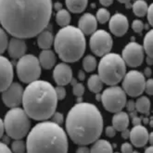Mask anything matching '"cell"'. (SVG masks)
Segmentation results:
<instances>
[{
  "instance_id": "6da1fadb",
  "label": "cell",
  "mask_w": 153,
  "mask_h": 153,
  "mask_svg": "<svg viewBox=\"0 0 153 153\" xmlns=\"http://www.w3.org/2000/svg\"><path fill=\"white\" fill-rule=\"evenodd\" d=\"M52 0H0V23L13 37L33 38L47 29Z\"/></svg>"
},
{
  "instance_id": "7a4b0ae2",
  "label": "cell",
  "mask_w": 153,
  "mask_h": 153,
  "mask_svg": "<svg viewBox=\"0 0 153 153\" xmlns=\"http://www.w3.org/2000/svg\"><path fill=\"white\" fill-rule=\"evenodd\" d=\"M66 129L74 143L86 146L100 138L103 131V118L91 103L78 102L71 109L66 119Z\"/></svg>"
},
{
  "instance_id": "3957f363",
  "label": "cell",
  "mask_w": 153,
  "mask_h": 153,
  "mask_svg": "<svg viewBox=\"0 0 153 153\" xmlns=\"http://www.w3.org/2000/svg\"><path fill=\"white\" fill-rule=\"evenodd\" d=\"M58 97L55 88L47 81H33L23 91V110L31 119L35 121L51 118L56 111Z\"/></svg>"
},
{
  "instance_id": "277c9868",
  "label": "cell",
  "mask_w": 153,
  "mask_h": 153,
  "mask_svg": "<svg viewBox=\"0 0 153 153\" xmlns=\"http://www.w3.org/2000/svg\"><path fill=\"white\" fill-rule=\"evenodd\" d=\"M69 143L65 131L53 122L37 123L28 134L27 152H68Z\"/></svg>"
},
{
  "instance_id": "5b68a950",
  "label": "cell",
  "mask_w": 153,
  "mask_h": 153,
  "mask_svg": "<svg viewBox=\"0 0 153 153\" xmlns=\"http://www.w3.org/2000/svg\"><path fill=\"white\" fill-rule=\"evenodd\" d=\"M54 48L59 59L64 62H76L85 51V37L79 28L65 26L57 33Z\"/></svg>"
},
{
  "instance_id": "8992f818",
  "label": "cell",
  "mask_w": 153,
  "mask_h": 153,
  "mask_svg": "<svg viewBox=\"0 0 153 153\" xmlns=\"http://www.w3.org/2000/svg\"><path fill=\"white\" fill-rule=\"evenodd\" d=\"M125 73L126 64L118 54H106L98 64V76L101 78L103 84L108 85H116L119 84Z\"/></svg>"
},
{
  "instance_id": "52a82bcc",
  "label": "cell",
  "mask_w": 153,
  "mask_h": 153,
  "mask_svg": "<svg viewBox=\"0 0 153 153\" xmlns=\"http://www.w3.org/2000/svg\"><path fill=\"white\" fill-rule=\"evenodd\" d=\"M5 131L13 139H22L27 136L31 127L30 117L23 109L19 107L11 108L5 116Z\"/></svg>"
},
{
  "instance_id": "ba28073f",
  "label": "cell",
  "mask_w": 153,
  "mask_h": 153,
  "mask_svg": "<svg viewBox=\"0 0 153 153\" xmlns=\"http://www.w3.org/2000/svg\"><path fill=\"white\" fill-rule=\"evenodd\" d=\"M17 74L24 84H30L39 79L41 65L39 59L33 55H24L17 63Z\"/></svg>"
},
{
  "instance_id": "9c48e42d",
  "label": "cell",
  "mask_w": 153,
  "mask_h": 153,
  "mask_svg": "<svg viewBox=\"0 0 153 153\" xmlns=\"http://www.w3.org/2000/svg\"><path fill=\"white\" fill-rule=\"evenodd\" d=\"M104 109L110 112L116 113L123 111L126 104V94L123 89L117 85H111L101 94V100Z\"/></svg>"
},
{
  "instance_id": "30bf717a",
  "label": "cell",
  "mask_w": 153,
  "mask_h": 153,
  "mask_svg": "<svg viewBox=\"0 0 153 153\" xmlns=\"http://www.w3.org/2000/svg\"><path fill=\"white\" fill-rule=\"evenodd\" d=\"M146 79L138 71H130L123 78V89L125 94L136 97L140 96L145 90Z\"/></svg>"
},
{
  "instance_id": "8fae6325",
  "label": "cell",
  "mask_w": 153,
  "mask_h": 153,
  "mask_svg": "<svg viewBox=\"0 0 153 153\" xmlns=\"http://www.w3.org/2000/svg\"><path fill=\"white\" fill-rule=\"evenodd\" d=\"M113 41L111 34L104 30H97L90 38V49L97 57H103L110 53Z\"/></svg>"
},
{
  "instance_id": "7c38bea8",
  "label": "cell",
  "mask_w": 153,
  "mask_h": 153,
  "mask_svg": "<svg viewBox=\"0 0 153 153\" xmlns=\"http://www.w3.org/2000/svg\"><path fill=\"white\" fill-rule=\"evenodd\" d=\"M122 58L124 63L131 68H136L143 63L144 49L143 47L136 42H130L124 47Z\"/></svg>"
},
{
  "instance_id": "4fadbf2b",
  "label": "cell",
  "mask_w": 153,
  "mask_h": 153,
  "mask_svg": "<svg viewBox=\"0 0 153 153\" xmlns=\"http://www.w3.org/2000/svg\"><path fill=\"white\" fill-rule=\"evenodd\" d=\"M23 89L19 83H12L2 93V100L8 108H15L22 102Z\"/></svg>"
},
{
  "instance_id": "5bb4252c",
  "label": "cell",
  "mask_w": 153,
  "mask_h": 153,
  "mask_svg": "<svg viewBox=\"0 0 153 153\" xmlns=\"http://www.w3.org/2000/svg\"><path fill=\"white\" fill-rule=\"evenodd\" d=\"M13 67L7 58L0 55V92H3L12 84Z\"/></svg>"
},
{
  "instance_id": "9a60e30c",
  "label": "cell",
  "mask_w": 153,
  "mask_h": 153,
  "mask_svg": "<svg viewBox=\"0 0 153 153\" xmlns=\"http://www.w3.org/2000/svg\"><path fill=\"white\" fill-rule=\"evenodd\" d=\"M109 28L115 36H123L127 33L129 28L128 19L122 13H116L110 18Z\"/></svg>"
},
{
  "instance_id": "2e32d148",
  "label": "cell",
  "mask_w": 153,
  "mask_h": 153,
  "mask_svg": "<svg viewBox=\"0 0 153 153\" xmlns=\"http://www.w3.org/2000/svg\"><path fill=\"white\" fill-rule=\"evenodd\" d=\"M53 78L58 85H66L73 79V71L66 63L58 64L53 71Z\"/></svg>"
},
{
  "instance_id": "e0dca14e",
  "label": "cell",
  "mask_w": 153,
  "mask_h": 153,
  "mask_svg": "<svg viewBox=\"0 0 153 153\" xmlns=\"http://www.w3.org/2000/svg\"><path fill=\"white\" fill-rule=\"evenodd\" d=\"M130 140L132 144L137 148H142L149 142V132L145 126L141 124L134 125L130 131Z\"/></svg>"
},
{
  "instance_id": "ac0fdd59",
  "label": "cell",
  "mask_w": 153,
  "mask_h": 153,
  "mask_svg": "<svg viewBox=\"0 0 153 153\" xmlns=\"http://www.w3.org/2000/svg\"><path fill=\"white\" fill-rule=\"evenodd\" d=\"M79 29L85 35L92 34L97 31V18L91 13H85L80 18L78 22Z\"/></svg>"
},
{
  "instance_id": "d6986e66",
  "label": "cell",
  "mask_w": 153,
  "mask_h": 153,
  "mask_svg": "<svg viewBox=\"0 0 153 153\" xmlns=\"http://www.w3.org/2000/svg\"><path fill=\"white\" fill-rule=\"evenodd\" d=\"M27 47L26 43L23 39L18 38V37H13L10 39V43L7 45V52L10 58L16 59H20L26 52Z\"/></svg>"
},
{
  "instance_id": "ffe728a7",
  "label": "cell",
  "mask_w": 153,
  "mask_h": 153,
  "mask_svg": "<svg viewBox=\"0 0 153 153\" xmlns=\"http://www.w3.org/2000/svg\"><path fill=\"white\" fill-rule=\"evenodd\" d=\"M39 62L42 68L45 70H50L56 63V55L50 49H44L39 55Z\"/></svg>"
},
{
  "instance_id": "44dd1931",
  "label": "cell",
  "mask_w": 153,
  "mask_h": 153,
  "mask_svg": "<svg viewBox=\"0 0 153 153\" xmlns=\"http://www.w3.org/2000/svg\"><path fill=\"white\" fill-rule=\"evenodd\" d=\"M129 125V115L126 112L119 111L116 112L112 118V126L116 131L122 132L123 130L128 128Z\"/></svg>"
},
{
  "instance_id": "7402d4cb",
  "label": "cell",
  "mask_w": 153,
  "mask_h": 153,
  "mask_svg": "<svg viewBox=\"0 0 153 153\" xmlns=\"http://www.w3.org/2000/svg\"><path fill=\"white\" fill-rule=\"evenodd\" d=\"M54 43V36L49 30L45 29L37 36V44L41 49H49Z\"/></svg>"
},
{
  "instance_id": "603a6c76",
  "label": "cell",
  "mask_w": 153,
  "mask_h": 153,
  "mask_svg": "<svg viewBox=\"0 0 153 153\" xmlns=\"http://www.w3.org/2000/svg\"><path fill=\"white\" fill-rule=\"evenodd\" d=\"M68 10L73 13H82L87 7L88 0H65Z\"/></svg>"
},
{
  "instance_id": "cb8c5ba5",
  "label": "cell",
  "mask_w": 153,
  "mask_h": 153,
  "mask_svg": "<svg viewBox=\"0 0 153 153\" xmlns=\"http://www.w3.org/2000/svg\"><path fill=\"white\" fill-rule=\"evenodd\" d=\"M113 151L111 144L104 139H100V140H96L95 144L92 146L91 149H90V152L92 153H98V152H108L111 153Z\"/></svg>"
},
{
  "instance_id": "d4e9b609",
  "label": "cell",
  "mask_w": 153,
  "mask_h": 153,
  "mask_svg": "<svg viewBox=\"0 0 153 153\" xmlns=\"http://www.w3.org/2000/svg\"><path fill=\"white\" fill-rule=\"evenodd\" d=\"M88 88L93 93H100L103 88V82L98 74H93L89 77L87 81Z\"/></svg>"
},
{
  "instance_id": "484cf974",
  "label": "cell",
  "mask_w": 153,
  "mask_h": 153,
  "mask_svg": "<svg viewBox=\"0 0 153 153\" xmlns=\"http://www.w3.org/2000/svg\"><path fill=\"white\" fill-rule=\"evenodd\" d=\"M136 110L142 114H149L150 110V100L147 97H141L134 102Z\"/></svg>"
},
{
  "instance_id": "4316f807",
  "label": "cell",
  "mask_w": 153,
  "mask_h": 153,
  "mask_svg": "<svg viewBox=\"0 0 153 153\" xmlns=\"http://www.w3.org/2000/svg\"><path fill=\"white\" fill-rule=\"evenodd\" d=\"M132 7L134 15H137V17H144L147 14L149 6L145 0H137L133 4Z\"/></svg>"
},
{
  "instance_id": "83f0119b",
  "label": "cell",
  "mask_w": 153,
  "mask_h": 153,
  "mask_svg": "<svg viewBox=\"0 0 153 153\" xmlns=\"http://www.w3.org/2000/svg\"><path fill=\"white\" fill-rule=\"evenodd\" d=\"M144 52L147 53L148 57H153V31L150 30L147 33L144 38Z\"/></svg>"
},
{
  "instance_id": "f1b7e54d",
  "label": "cell",
  "mask_w": 153,
  "mask_h": 153,
  "mask_svg": "<svg viewBox=\"0 0 153 153\" xmlns=\"http://www.w3.org/2000/svg\"><path fill=\"white\" fill-rule=\"evenodd\" d=\"M56 22L58 25H59L60 27L68 26L71 22V15L69 11H67L66 10H63V8L59 10L56 15Z\"/></svg>"
},
{
  "instance_id": "f546056e",
  "label": "cell",
  "mask_w": 153,
  "mask_h": 153,
  "mask_svg": "<svg viewBox=\"0 0 153 153\" xmlns=\"http://www.w3.org/2000/svg\"><path fill=\"white\" fill-rule=\"evenodd\" d=\"M83 67L85 71L91 73L97 68V59L94 56L88 55L83 59Z\"/></svg>"
},
{
  "instance_id": "4dcf8cb0",
  "label": "cell",
  "mask_w": 153,
  "mask_h": 153,
  "mask_svg": "<svg viewBox=\"0 0 153 153\" xmlns=\"http://www.w3.org/2000/svg\"><path fill=\"white\" fill-rule=\"evenodd\" d=\"M96 18H97V21L98 22L104 24L107 22H109V20H110V18H111L110 11L108 10H106V8H100L97 12Z\"/></svg>"
},
{
  "instance_id": "1f68e13d",
  "label": "cell",
  "mask_w": 153,
  "mask_h": 153,
  "mask_svg": "<svg viewBox=\"0 0 153 153\" xmlns=\"http://www.w3.org/2000/svg\"><path fill=\"white\" fill-rule=\"evenodd\" d=\"M26 150V144L22 139H14L11 144V151L16 153H22Z\"/></svg>"
},
{
  "instance_id": "d6a6232c",
  "label": "cell",
  "mask_w": 153,
  "mask_h": 153,
  "mask_svg": "<svg viewBox=\"0 0 153 153\" xmlns=\"http://www.w3.org/2000/svg\"><path fill=\"white\" fill-rule=\"evenodd\" d=\"M7 35L3 28H0V55L3 54L7 48Z\"/></svg>"
},
{
  "instance_id": "836d02e7",
  "label": "cell",
  "mask_w": 153,
  "mask_h": 153,
  "mask_svg": "<svg viewBox=\"0 0 153 153\" xmlns=\"http://www.w3.org/2000/svg\"><path fill=\"white\" fill-rule=\"evenodd\" d=\"M74 86V90L73 92L76 97H82L85 93V86L81 84V83H76Z\"/></svg>"
},
{
  "instance_id": "e575fe53",
  "label": "cell",
  "mask_w": 153,
  "mask_h": 153,
  "mask_svg": "<svg viewBox=\"0 0 153 153\" xmlns=\"http://www.w3.org/2000/svg\"><path fill=\"white\" fill-rule=\"evenodd\" d=\"M132 28H133V30L136 32V33H140L144 30V24L139 20H134L133 22V23H132Z\"/></svg>"
},
{
  "instance_id": "d590c367",
  "label": "cell",
  "mask_w": 153,
  "mask_h": 153,
  "mask_svg": "<svg viewBox=\"0 0 153 153\" xmlns=\"http://www.w3.org/2000/svg\"><path fill=\"white\" fill-rule=\"evenodd\" d=\"M55 91H56V95H57L58 100H64L65 97H66V89L63 86H62V85H58L55 88Z\"/></svg>"
},
{
  "instance_id": "8d00e7d4",
  "label": "cell",
  "mask_w": 153,
  "mask_h": 153,
  "mask_svg": "<svg viewBox=\"0 0 153 153\" xmlns=\"http://www.w3.org/2000/svg\"><path fill=\"white\" fill-rule=\"evenodd\" d=\"M63 115H62L61 113L59 112H54V114L52 115V122L55 123L57 124H61L62 123H63Z\"/></svg>"
},
{
  "instance_id": "74e56055",
  "label": "cell",
  "mask_w": 153,
  "mask_h": 153,
  "mask_svg": "<svg viewBox=\"0 0 153 153\" xmlns=\"http://www.w3.org/2000/svg\"><path fill=\"white\" fill-rule=\"evenodd\" d=\"M144 91H146V93L149 96L153 95V80L152 79H149L146 82L145 90H144Z\"/></svg>"
},
{
  "instance_id": "f35d334b",
  "label": "cell",
  "mask_w": 153,
  "mask_h": 153,
  "mask_svg": "<svg viewBox=\"0 0 153 153\" xmlns=\"http://www.w3.org/2000/svg\"><path fill=\"white\" fill-rule=\"evenodd\" d=\"M147 18H148V21L149 22L150 25L153 24V5L151 4L149 7H148V11H147Z\"/></svg>"
},
{
  "instance_id": "ab89813d",
  "label": "cell",
  "mask_w": 153,
  "mask_h": 153,
  "mask_svg": "<svg viewBox=\"0 0 153 153\" xmlns=\"http://www.w3.org/2000/svg\"><path fill=\"white\" fill-rule=\"evenodd\" d=\"M121 150L123 153H130V152H133V147L129 143H123L122 145Z\"/></svg>"
},
{
  "instance_id": "60d3db41",
  "label": "cell",
  "mask_w": 153,
  "mask_h": 153,
  "mask_svg": "<svg viewBox=\"0 0 153 153\" xmlns=\"http://www.w3.org/2000/svg\"><path fill=\"white\" fill-rule=\"evenodd\" d=\"M105 133H106L107 137H115V134H116V130H115V128L113 126H108V127H106Z\"/></svg>"
},
{
  "instance_id": "b9f144b4",
  "label": "cell",
  "mask_w": 153,
  "mask_h": 153,
  "mask_svg": "<svg viewBox=\"0 0 153 153\" xmlns=\"http://www.w3.org/2000/svg\"><path fill=\"white\" fill-rule=\"evenodd\" d=\"M131 115H132V123L134 125H137V124H141V118H139V117H137L136 114H134L133 111H131Z\"/></svg>"
},
{
  "instance_id": "7bdbcfd3",
  "label": "cell",
  "mask_w": 153,
  "mask_h": 153,
  "mask_svg": "<svg viewBox=\"0 0 153 153\" xmlns=\"http://www.w3.org/2000/svg\"><path fill=\"white\" fill-rule=\"evenodd\" d=\"M0 152H5V153H10L11 152V149L7 147V144L0 142Z\"/></svg>"
},
{
  "instance_id": "ee69618b",
  "label": "cell",
  "mask_w": 153,
  "mask_h": 153,
  "mask_svg": "<svg viewBox=\"0 0 153 153\" xmlns=\"http://www.w3.org/2000/svg\"><path fill=\"white\" fill-rule=\"evenodd\" d=\"M125 106H126V108H127V111L130 112L134 111V110H136V104H134V102L133 100L127 101V104H125Z\"/></svg>"
},
{
  "instance_id": "f6af8a7d",
  "label": "cell",
  "mask_w": 153,
  "mask_h": 153,
  "mask_svg": "<svg viewBox=\"0 0 153 153\" xmlns=\"http://www.w3.org/2000/svg\"><path fill=\"white\" fill-rule=\"evenodd\" d=\"M129 136H130V131H129L127 128L122 131V137H123V139H127V138H129Z\"/></svg>"
},
{
  "instance_id": "bcb514c9",
  "label": "cell",
  "mask_w": 153,
  "mask_h": 153,
  "mask_svg": "<svg viewBox=\"0 0 153 153\" xmlns=\"http://www.w3.org/2000/svg\"><path fill=\"white\" fill-rule=\"evenodd\" d=\"M100 2L104 7H109L113 3V0H100Z\"/></svg>"
},
{
  "instance_id": "7dc6e473",
  "label": "cell",
  "mask_w": 153,
  "mask_h": 153,
  "mask_svg": "<svg viewBox=\"0 0 153 153\" xmlns=\"http://www.w3.org/2000/svg\"><path fill=\"white\" fill-rule=\"evenodd\" d=\"M4 131H5V126H4V122L0 119V138L3 137L4 134Z\"/></svg>"
},
{
  "instance_id": "c3c4849f",
  "label": "cell",
  "mask_w": 153,
  "mask_h": 153,
  "mask_svg": "<svg viewBox=\"0 0 153 153\" xmlns=\"http://www.w3.org/2000/svg\"><path fill=\"white\" fill-rule=\"evenodd\" d=\"M144 74V76H145V77H148V78H149V77H150V76H151V74H152L151 69H150V68H149V67H148V68H146V69H145V71H144V74Z\"/></svg>"
},
{
  "instance_id": "681fc988",
  "label": "cell",
  "mask_w": 153,
  "mask_h": 153,
  "mask_svg": "<svg viewBox=\"0 0 153 153\" xmlns=\"http://www.w3.org/2000/svg\"><path fill=\"white\" fill-rule=\"evenodd\" d=\"M90 150H89V149L88 148H86V147H81V148H79L78 149H77V152L78 153H81V152H82V153H87V152H89Z\"/></svg>"
},
{
  "instance_id": "f907efd6",
  "label": "cell",
  "mask_w": 153,
  "mask_h": 153,
  "mask_svg": "<svg viewBox=\"0 0 153 153\" xmlns=\"http://www.w3.org/2000/svg\"><path fill=\"white\" fill-rule=\"evenodd\" d=\"M53 7L55 8V10H56L57 11H59V10H62V4L59 3V2H57V3L54 4V7Z\"/></svg>"
},
{
  "instance_id": "816d5d0a",
  "label": "cell",
  "mask_w": 153,
  "mask_h": 153,
  "mask_svg": "<svg viewBox=\"0 0 153 153\" xmlns=\"http://www.w3.org/2000/svg\"><path fill=\"white\" fill-rule=\"evenodd\" d=\"M78 76H79V80H80V81H84L85 78V74L84 71H79Z\"/></svg>"
},
{
  "instance_id": "f5cc1de1",
  "label": "cell",
  "mask_w": 153,
  "mask_h": 153,
  "mask_svg": "<svg viewBox=\"0 0 153 153\" xmlns=\"http://www.w3.org/2000/svg\"><path fill=\"white\" fill-rule=\"evenodd\" d=\"M118 1L120 2V3H123V4H125L128 7H130V5H129V3H130V1L131 0H118Z\"/></svg>"
},
{
  "instance_id": "db71d44e",
  "label": "cell",
  "mask_w": 153,
  "mask_h": 153,
  "mask_svg": "<svg viewBox=\"0 0 153 153\" xmlns=\"http://www.w3.org/2000/svg\"><path fill=\"white\" fill-rule=\"evenodd\" d=\"M149 142L150 144L153 143V134H152V133L149 134Z\"/></svg>"
},
{
  "instance_id": "11a10c76",
  "label": "cell",
  "mask_w": 153,
  "mask_h": 153,
  "mask_svg": "<svg viewBox=\"0 0 153 153\" xmlns=\"http://www.w3.org/2000/svg\"><path fill=\"white\" fill-rule=\"evenodd\" d=\"M147 63H148L149 65H152V63H153L152 58H150V57H148V58H147Z\"/></svg>"
},
{
  "instance_id": "9f6ffc18",
  "label": "cell",
  "mask_w": 153,
  "mask_h": 153,
  "mask_svg": "<svg viewBox=\"0 0 153 153\" xmlns=\"http://www.w3.org/2000/svg\"><path fill=\"white\" fill-rule=\"evenodd\" d=\"M153 148H152V146H150V147H149V148H147V149H146V153H152L153 152V149H152Z\"/></svg>"
},
{
  "instance_id": "6f0895ef",
  "label": "cell",
  "mask_w": 153,
  "mask_h": 153,
  "mask_svg": "<svg viewBox=\"0 0 153 153\" xmlns=\"http://www.w3.org/2000/svg\"><path fill=\"white\" fill-rule=\"evenodd\" d=\"M76 83H77V80H76V79H74V78L71 79V82H70V84H71V85H74Z\"/></svg>"
},
{
  "instance_id": "680465c9",
  "label": "cell",
  "mask_w": 153,
  "mask_h": 153,
  "mask_svg": "<svg viewBox=\"0 0 153 153\" xmlns=\"http://www.w3.org/2000/svg\"><path fill=\"white\" fill-rule=\"evenodd\" d=\"M96 100H97V101H100V100H101V95H100V93H97Z\"/></svg>"
},
{
  "instance_id": "91938a15",
  "label": "cell",
  "mask_w": 153,
  "mask_h": 153,
  "mask_svg": "<svg viewBox=\"0 0 153 153\" xmlns=\"http://www.w3.org/2000/svg\"><path fill=\"white\" fill-rule=\"evenodd\" d=\"M4 143L7 145V144L10 143V138H8V137H4Z\"/></svg>"
},
{
  "instance_id": "94428289",
  "label": "cell",
  "mask_w": 153,
  "mask_h": 153,
  "mask_svg": "<svg viewBox=\"0 0 153 153\" xmlns=\"http://www.w3.org/2000/svg\"><path fill=\"white\" fill-rule=\"evenodd\" d=\"M149 118H144V120H143V122H144V123L145 124H147V123H149Z\"/></svg>"
}]
</instances>
